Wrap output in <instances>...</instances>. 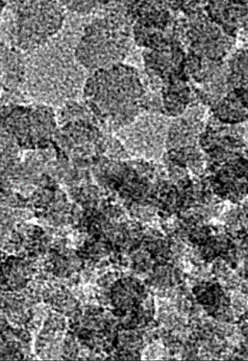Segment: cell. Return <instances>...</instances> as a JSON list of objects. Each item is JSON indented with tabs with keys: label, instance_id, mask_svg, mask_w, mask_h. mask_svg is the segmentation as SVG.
<instances>
[{
	"label": "cell",
	"instance_id": "cell-1",
	"mask_svg": "<svg viewBox=\"0 0 248 362\" xmlns=\"http://www.w3.org/2000/svg\"><path fill=\"white\" fill-rule=\"evenodd\" d=\"M84 26L66 18L57 35L29 52L25 61L26 92L41 105L61 106L83 95L90 74L76 60Z\"/></svg>",
	"mask_w": 248,
	"mask_h": 362
},
{
	"label": "cell",
	"instance_id": "cell-2",
	"mask_svg": "<svg viewBox=\"0 0 248 362\" xmlns=\"http://www.w3.org/2000/svg\"><path fill=\"white\" fill-rule=\"evenodd\" d=\"M143 93L140 71L122 63L90 74L85 82L83 97L101 130L113 134L140 115Z\"/></svg>",
	"mask_w": 248,
	"mask_h": 362
},
{
	"label": "cell",
	"instance_id": "cell-3",
	"mask_svg": "<svg viewBox=\"0 0 248 362\" xmlns=\"http://www.w3.org/2000/svg\"><path fill=\"white\" fill-rule=\"evenodd\" d=\"M135 45L125 1H106L83 30L74 54L90 74L124 63Z\"/></svg>",
	"mask_w": 248,
	"mask_h": 362
},
{
	"label": "cell",
	"instance_id": "cell-4",
	"mask_svg": "<svg viewBox=\"0 0 248 362\" xmlns=\"http://www.w3.org/2000/svg\"><path fill=\"white\" fill-rule=\"evenodd\" d=\"M4 12V32L13 47L23 52L39 49L57 35L66 20V10L57 1H17Z\"/></svg>",
	"mask_w": 248,
	"mask_h": 362
},
{
	"label": "cell",
	"instance_id": "cell-5",
	"mask_svg": "<svg viewBox=\"0 0 248 362\" xmlns=\"http://www.w3.org/2000/svg\"><path fill=\"white\" fill-rule=\"evenodd\" d=\"M57 121L54 109L41 105H8L0 109V130L9 133L18 146L45 150L52 145Z\"/></svg>",
	"mask_w": 248,
	"mask_h": 362
},
{
	"label": "cell",
	"instance_id": "cell-6",
	"mask_svg": "<svg viewBox=\"0 0 248 362\" xmlns=\"http://www.w3.org/2000/svg\"><path fill=\"white\" fill-rule=\"evenodd\" d=\"M170 119L162 114L141 113L129 126L114 133L130 156L158 159L165 148Z\"/></svg>",
	"mask_w": 248,
	"mask_h": 362
},
{
	"label": "cell",
	"instance_id": "cell-7",
	"mask_svg": "<svg viewBox=\"0 0 248 362\" xmlns=\"http://www.w3.org/2000/svg\"><path fill=\"white\" fill-rule=\"evenodd\" d=\"M204 7L193 14L185 16L184 49L196 53L202 59L214 62L223 61L230 55L237 39L229 37L220 26L211 21Z\"/></svg>",
	"mask_w": 248,
	"mask_h": 362
},
{
	"label": "cell",
	"instance_id": "cell-8",
	"mask_svg": "<svg viewBox=\"0 0 248 362\" xmlns=\"http://www.w3.org/2000/svg\"><path fill=\"white\" fill-rule=\"evenodd\" d=\"M247 126L225 124L212 115L208 117L199 136L200 150L206 154L207 168L225 163L237 157L247 156Z\"/></svg>",
	"mask_w": 248,
	"mask_h": 362
},
{
	"label": "cell",
	"instance_id": "cell-9",
	"mask_svg": "<svg viewBox=\"0 0 248 362\" xmlns=\"http://www.w3.org/2000/svg\"><path fill=\"white\" fill-rule=\"evenodd\" d=\"M228 61L203 59L201 69L189 79L194 95L201 105L212 108L231 90L228 84Z\"/></svg>",
	"mask_w": 248,
	"mask_h": 362
},
{
	"label": "cell",
	"instance_id": "cell-10",
	"mask_svg": "<svg viewBox=\"0 0 248 362\" xmlns=\"http://www.w3.org/2000/svg\"><path fill=\"white\" fill-rule=\"evenodd\" d=\"M141 57L143 71L159 77L163 83L175 77L188 81L184 74L186 50L175 40L167 39L153 49H141Z\"/></svg>",
	"mask_w": 248,
	"mask_h": 362
},
{
	"label": "cell",
	"instance_id": "cell-11",
	"mask_svg": "<svg viewBox=\"0 0 248 362\" xmlns=\"http://www.w3.org/2000/svg\"><path fill=\"white\" fill-rule=\"evenodd\" d=\"M208 108L203 105H191L183 115L170 119L165 148L179 150L199 146V136L203 132L208 117Z\"/></svg>",
	"mask_w": 248,
	"mask_h": 362
},
{
	"label": "cell",
	"instance_id": "cell-12",
	"mask_svg": "<svg viewBox=\"0 0 248 362\" xmlns=\"http://www.w3.org/2000/svg\"><path fill=\"white\" fill-rule=\"evenodd\" d=\"M205 12L231 38H247V1H207Z\"/></svg>",
	"mask_w": 248,
	"mask_h": 362
},
{
	"label": "cell",
	"instance_id": "cell-13",
	"mask_svg": "<svg viewBox=\"0 0 248 362\" xmlns=\"http://www.w3.org/2000/svg\"><path fill=\"white\" fill-rule=\"evenodd\" d=\"M162 115L170 119L183 115L193 101V92L188 81L175 77L163 84Z\"/></svg>",
	"mask_w": 248,
	"mask_h": 362
},
{
	"label": "cell",
	"instance_id": "cell-14",
	"mask_svg": "<svg viewBox=\"0 0 248 362\" xmlns=\"http://www.w3.org/2000/svg\"><path fill=\"white\" fill-rule=\"evenodd\" d=\"M211 115L225 124L247 122V88L231 90L228 95L210 108Z\"/></svg>",
	"mask_w": 248,
	"mask_h": 362
},
{
	"label": "cell",
	"instance_id": "cell-15",
	"mask_svg": "<svg viewBox=\"0 0 248 362\" xmlns=\"http://www.w3.org/2000/svg\"><path fill=\"white\" fill-rule=\"evenodd\" d=\"M56 121L59 127H62L71 122L85 121L92 122L100 127V122L85 101L81 103L77 100L69 101L61 106L56 114Z\"/></svg>",
	"mask_w": 248,
	"mask_h": 362
},
{
	"label": "cell",
	"instance_id": "cell-16",
	"mask_svg": "<svg viewBox=\"0 0 248 362\" xmlns=\"http://www.w3.org/2000/svg\"><path fill=\"white\" fill-rule=\"evenodd\" d=\"M228 84L231 90L247 88V49H240L229 56Z\"/></svg>",
	"mask_w": 248,
	"mask_h": 362
},
{
	"label": "cell",
	"instance_id": "cell-17",
	"mask_svg": "<svg viewBox=\"0 0 248 362\" xmlns=\"http://www.w3.org/2000/svg\"><path fill=\"white\" fill-rule=\"evenodd\" d=\"M106 1H61L66 12L71 14L88 17L98 14Z\"/></svg>",
	"mask_w": 248,
	"mask_h": 362
},
{
	"label": "cell",
	"instance_id": "cell-18",
	"mask_svg": "<svg viewBox=\"0 0 248 362\" xmlns=\"http://www.w3.org/2000/svg\"><path fill=\"white\" fill-rule=\"evenodd\" d=\"M203 59L196 55V53L191 52H186L185 63H184V74L187 78H191L194 74H196L200 71L202 66Z\"/></svg>",
	"mask_w": 248,
	"mask_h": 362
},
{
	"label": "cell",
	"instance_id": "cell-19",
	"mask_svg": "<svg viewBox=\"0 0 248 362\" xmlns=\"http://www.w3.org/2000/svg\"><path fill=\"white\" fill-rule=\"evenodd\" d=\"M7 4V1H0V23H1L2 17H4V12Z\"/></svg>",
	"mask_w": 248,
	"mask_h": 362
},
{
	"label": "cell",
	"instance_id": "cell-20",
	"mask_svg": "<svg viewBox=\"0 0 248 362\" xmlns=\"http://www.w3.org/2000/svg\"><path fill=\"white\" fill-rule=\"evenodd\" d=\"M1 88H2V74H1V71H0V90H1Z\"/></svg>",
	"mask_w": 248,
	"mask_h": 362
}]
</instances>
